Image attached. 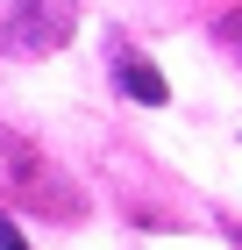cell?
Listing matches in <instances>:
<instances>
[{
	"instance_id": "6da1fadb",
	"label": "cell",
	"mask_w": 242,
	"mask_h": 250,
	"mask_svg": "<svg viewBox=\"0 0 242 250\" xmlns=\"http://www.w3.org/2000/svg\"><path fill=\"white\" fill-rule=\"evenodd\" d=\"M78 29V0H7L0 7V50L7 58H50Z\"/></svg>"
},
{
	"instance_id": "7a4b0ae2",
	"label": "cell",
	"mask_w": 242,
	"mask_h": 250,
	"mask_svg": "<svg viewBox=\"0 0 242 250\" xmlns=\"http://www.w3.org/2000/svg\"><path fill=\"white\" fill-rule=\"evenodd\" d=\"M107 72H114V86H121L135 107H164V100H171L164 72H157L149 50H143V43H129V36H107Z\"/></svg>"
},
{
	"instance_id": "3957f363",
	"label": "cell",
	"mask_w": 242,
	"mask_h": 250,
	"mask_svg": "<svg viewBox=\"0 0 242 250\" xmlns=\"http://www.w3.org/2000/svg\"><path fill=\"white\" fill-rule=\"evenodd\" d=\"M0 250H29V236L15 229V214H0Z\"/></svg>"
}]
</instances>
